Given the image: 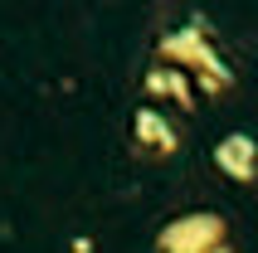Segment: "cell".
Listing matches in <instances>:
<instances>
[{
  "label": "cell",
  "mask_w": 258,
  "mask_h": 253,
  "mask_svg": "<svg viewBox=\"0 0 258 253\" xmlns=\"http://www.w3.org/2000/svg\"><path fill=\"white\" fill-rule=\"evenodd\" d=\"M161 58L166 64H180V69L195 73V88L205 98H219L239 83V73L224 64V54L215 49V34L205 20H190V25H175L166 39H161Z\"/></svg>",
  "instance_id": "obj_1"
},
{
  "label": "cell",
  "mask_w": 258,
  "mask_h": 253,
  "mask_svg": "<svg viewBox=\"0 0 258 253\" xmlns=\"http://www.w3.org/2000/svg\"><path fill=\"white\" fill-rule=\"evenodd\" d=\"M219 239H229L224 219L215 210H190V214H175L171 224L156 234V253H205Z\"/></svg>",
  "instance_id": "obj_2"
},
{
  "label": "cell",
  "mask_w": 258,
  "mask_h": 253,
  "mask_svg": "<svg viewBox=\"0 0 258 253\" xmlns=\"http://www.w3.org/2000/svg\"><path fill=\"white\" fill-rule=\"evenodd\" d=\"M132 146H137V156H151V161H166V156L180 151V132H175V122L161 112L151 98L132 112Z\"/></svg>",
  "instance_id": "obj_3"
},
{
  "label": "cell",
  "mask_w": 258,
  "mask_h": 253,
  "mask_svg": "<svg viewBox=\"0 0 258 253\" xmlns=\"http://www.w3.org/2000/svg\"><path fill=\"white\" fill-rule=\"evenodd\" d=\"M215 166L234 185H258V141L248 132H229L224 141H215Z\"/></svg>",
  "instance_id": "obj_4"
},
{
  "label": "cell",
  "mask_w": 258,
  "mask_h": 253,
  "mask_svg": "<svg viewBox=\"0 0 258 253\" xmlns=\"http://www.w3.org/2000/svg\"><path fill=\"white\" fill-rule=\"evenodd\" d=\"M205 253H234V248H229V239H219V243H210Z\"/></svg>",
  "instance_id": "obj_5"
}]
</instances>
